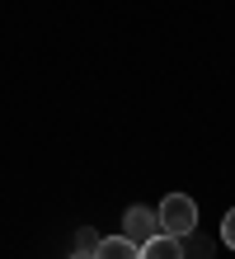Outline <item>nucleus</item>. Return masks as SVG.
Here are the masks:
<instances>
[{
	"label": "nucleus",
	"mask_w": 235,
	"mask_h": 259,
	"mask_svg": "<svg viewBox=\"0 0 235 259\" xmlns=\"http://www.w3.org/2000/svg\"><path fill=\"white\" fill-rule=\"evenodd\" d=\"M155 217H160V231L174 236V240H183V236L198 231V203L188 193H165L160 207H155Z\"/></svg>",
	"instance_id": "f257e3e1"
},
{
	"label": "nucleus",
	"mask_w": 235,
	"mask_h": 259,
	"mask_svg": "<svg viewBox=\"0 0 235 259\" xmlns=\"http://www.w3.org/2000/svg\"><path fill=\"white\" fill-rule=\"evenodd\" d=\"M155 231H160V217H155L151 207H127V217H122V236L127 240L141 245V240H151Z\"/></svg>",
	"instance_id": "f03ea898"
},
{
	"label": "nucleus",
	"mask_w": 235,
	"mask_h": 259,
	"mask_svg": "<svg viewBox=\"0 0 235 259\" xmlns=\"http://www.w3.org/2000/svg\"><path fill=\"white\" fill-rule=\"evenodd\" d=\"M94 259H141V245H136V240H127V236H99Z\"/></svg>",
	"instance_id": "7ed1b4c3"
},
{
	"label": "nucleus",
	"mask_w": 235,
	"mask_h": 259,
	"mask_svg": "<svg viewBox=\"0 0 235 259\" xmlns=\"http://www.w3.org/2000/svg\"><path fill=\"white\" fill-rule=\"evenodd\" d=\"M141 259H183V240L155 231L151 240H141Z\"/></svg>",
	"instance_id": "20e7f679"
},
{
	"label": "nucleus",
	"mask_w": 235,
	"mask_h": 259,
	"mask_svg": "<svg viewBox=\"0 0 235 259\" xmlns=\"http://www.w3.org/2000/svg\"><path fill=\"white\" fill-rule=\"evenodd\" d=\"M183 240H188L183 259H212V240H198V231H193V236H183Z\"/></svg>",
	"instance_id": "39448f33"
},
{
	"label": "nucleus",
	"mask_w": 235,
	"mask_h": 259,
	"mask_svg": "<svg viewBox=\"0 0 235 259\" xmlns=\"http://www.w3.org/2000/svg\"><path fill=\"white\" fill-rule=\"evenodd\" d=\"M221 245H226V250H235V207L221 217Z\"/></svg>",
	"instance_id": "423d86ee"
},
{
	"label": "nucleus",
	"mask_w": 235,
	"mask_h": 259,
	"mask_svg": "<svg viewBox=\"0 0 235 259\" xmlns=\"http://www.w3.org/2000/svg\"><path fill=\"white\" fill-rule=\"evenodd\" d=\"M94 245H99V236L89 226H75V250H94Z\"/></svg>",
	"instance_id": "0eeeda50"
},
{
	"label": "nucleus",
	"mask_w": 235,
	"mask_h": 259,
	"mask_svg": "<svg viewBox=\"0 0 235 259\" xmlns=\"http://www.w3.org/2000/svg\"><path fill=\"white\" fill-rule=\"evenodd\" d=\"M71 259H94V250H71Z\"/></svg>",
	"instance_id": "6e6552de"
}]
</instances>
